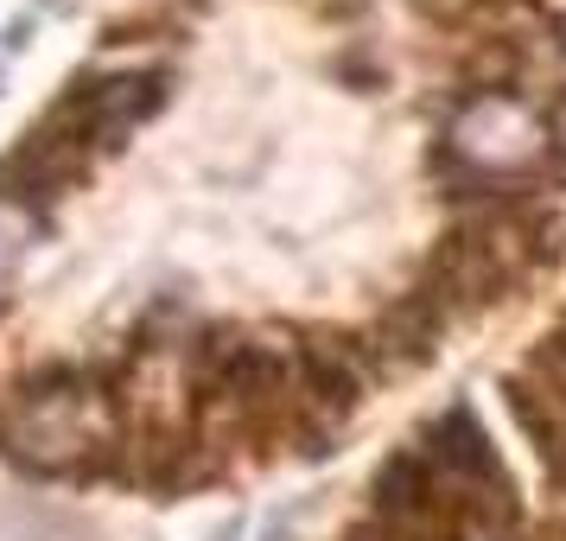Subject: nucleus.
Instances as JSON below:
<instances>
[{
	"label": "nucleus",
	"instance_id": "obj_6",
	"mask_svg": "<svg viewBox=\"0 0 566 541\" xmlns=\"http://www.w3.org/2000/svg\"><path fill=\"white\" fill-rule=\"evenodd\" d=\"M32 242H39V210L13 205V198L0 191V287L20 274V261L32 256Z\"/></svg>",
	"mask_w": 566,
	"mask_h": 541
},
{
	"label": "nucleus",
	"instance_id": "obj_2",
	"mask_svg": "<svg viewBox=\"0 0 566 541\" xmlns=\"http://www.w3.org/2000/svg\"><path fill=\"white\" fill-rule=\"evenodd\" d=\"M547 122L510 90H478L446 128V154L478 179H515L547 159Z\"/></svg>",
	"mask_w": 566,
	"mask_h": 541
},
{
	"label": "nucleus",
	"instance_id": "obj_4",
	"mask_svg": "<svg viewBox=\"0 0 566 541\" xmlns=\"http://www.w3.org/2000/svg\"><path fill=\"white\" fill-rule=\"evenodd\" d=\"M90 173V154H83L71 134H57L52 122H39L32 134H20V147L0 159V185H7V198L13 205H45L57 191H71V185Z\"/></svg>",
	"mask_w": 566,
	"mask_h": 541
},
{
	"label": "nucleus",
	"instance_id": "obj_3",
	"mask_svg": "<svg viewBox=\"0 0 566 541\" xmlns=\"http://www.w3.org/2000/svg\"><path fill=\"white\" fill-rule=\"evenodd\" d=\"M166 83L159 71H83L64 96L52 103V122L57 134H71L83 154H103V147H122L147 115L159 108Z\"/></svg>",
	"mask_w": 566,
	"mask_h": 541
},
{
	"label": "nucleus",
	"instance_id": "obj_5",
	"mask_svg": "<svg viewBox=\"0 0 566 541\" xmlns=\"http://www.w3.org/2000/svg\"><path fill=\"white\" fill-rule=\"evenodd\" d=\"M439 337H446V312L413 287L401 306H388L376 319V332L363 337V357H369V370H427Z\"/></svg>",
	"mask_w": 566,
	"mask_h": 541
},
{
	"label": "nucleus",
	"instance_id": "obj_1",
	"mask_svg": "<svg viewBox=\"0 0 566 541\" xmlns=\"http://www.w3.org/2000/svg\"><path fill=\"white\" fill-rule=\"evenodd\" d=\"M0 439L27 471H103L115 452L108 388L83 383L77 370H39L13 395Z\"/></svg>",
	"mask_w": 566,
	"mask_h": 541
}]
</instances>
